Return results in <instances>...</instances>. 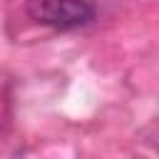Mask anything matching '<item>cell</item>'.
Wrapping results in <instances>:
<instances>
[{"label": "cell", "mask_w": 159, "mask_h": 159, "mask_svg": "<svg viewBox=\"0 0 159 159\" xmlns=\"http://www.w3.org/2000/svg\"><path fill=\"white\" fill-rule=\"evenodd\" d=\"M25 12L37 25L52 30H75L94 20L92 0H27Z\"/></svg>", "instance_id": "cell-1"}]
</instances>
